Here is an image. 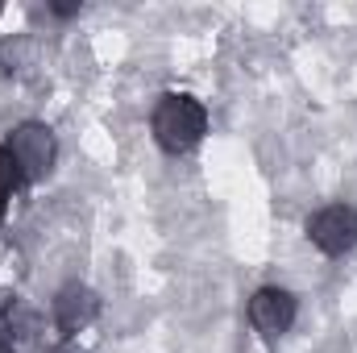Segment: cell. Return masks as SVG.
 <instances>
[{
    "label": "cell",
    "mask_w": 357,
    "mask_h": 353,
    "mask_svg": "<svg viewBox=\"0 0 357 353\" xmlns=\"http://www.w3.org/2000/svg\"><path fill=\"white\" fill-rule=\"evenodd\" d=\"M208 129V112L199 100L191 96H162L154 108V137L167 154H183L191 150Z\"/></svg>",
    "instance_id": "cell-1"
},
{
    "label": "cell",
    "mask_w": 357,
    "mask_h": 353,
    "mask_svg": "<svg viewBox=\"0 0 357 353\" xmlns=\"http://www.w3.org/2000/svg\"><path fill=\"white\" fill-rule=\"evenodd\" d=\"M8 154L17 158L21 179H46L54 167V133L38 121H25L8 137Z\"/></svg>",
    "instance_id": "cell-2"
},
{
    "label": "cell",
    "mask_w": 357,
    "mask_h": 353,
    "mask_svg": "<svg viewBox=\"0 0 357 353\" xmlns=\"http://www.w3.org/2000/svg\"><path fill=\"white\" fill-rule=\"evenodd\" d=\"M307 237L328 254V258H341L357 246V212L345 204H328L320 208L312 220H307Z\"/></svg>",
    "instance_id": "cell-3"
},
{
    "label": "cell",
    "mask_w": 357,
    "mask_h": 353,
    "mask_svg": "<svg viewBox=\"0 0 357 353\" xmlns=\"http://www.w3.org/2000/svg\"><path fill=\"white\" fill-rule=\"evenodd\" d=\"M250 324L262 333V337H282L291 324H295V299L278 287H262L254 299H250Z\"/></svg>",
    "instance_id": "cell-4"
},
{
    "label": "cell",
    "mask_w": 357,
    "mask_h": 353,
    "mask_svg": "<svg viewBox=\"0 0 357 353\" xmlns=\"http://www.w3.org/2000/svg\"><path fill=\"white\" fill-rule=\"evenodd\" d=\"M96 312H100L96 291H91V287H79V283L63 287L59 299H54V320H59L63 333H79V329H88L91 320H96Z\"/></svg>",
    "instance_id": "cell-5"
},
{
    "label": "cell",
    "mask_w": 357,
    "mask_h": 353,
    "mask_svg": "<svg viewBox=\"0 0 357 353\" xmlns=\"http://www.w3.org/2000/svg\"><path fill=\"white\" fill-rule=\"evenodd\" d=\"M17 183H21V167H17V158L8 154V146H0V208H4V200L13 195Z\"/></svg>",
    "instance_id": "cell-6"
},
{
    "label": "cell",
    "mask_w": 357,
    "mask_h": 353,
    "mask_svg": "<svg viewBox=\"0 0 357 353\" xmlns=\"http://www.w3.org/2000/svg\"><path fill=\"white\" fill-rule=\"evenodd\" d=\"M13 345H17V329H13V320L0 312V353H13Z\"/></svg>",
    "instance_id": "cell-7"
},
{
    "label": "cell",
    "mask_w": 357,
    "mask_h": 353,
    "mask_svg": "<svg viewBox=\"0 0 357 353\" xmlns=\"http://www.w3.org/2000/svg\"><path fill=\"white\" fill-rule=\"evenodd\" d=\"M54 13L59 17H71V13H79V4H54Z\"/></svg>",
    "instance_id": "cell-8"
},
{
    "label": "cell",
    "mask_w": 357,
    "mask_h": 353,
    "mask_svg": "<svg viewBox=\"0 0 357 353\" xmlns=\"http://www.w3.org/2000/svg\"><path fill=\"white\" fill-rule=\"evenodd\" d=\"M0 212H4V208H0Z\"/></svg>",
    "instance_id": "cell-9"
}]
</instances>
